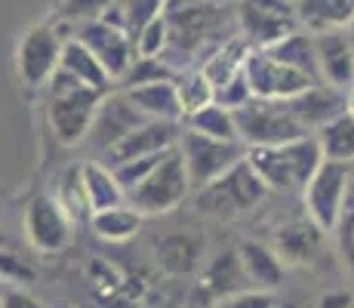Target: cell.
Segmentation results:
<instances>
[{"mask_svg":"<svg viewBox=\"0 0 354 308\" xmlns=\"http://www.w3.org/2000/svg\"><path fill=\"white\" fill-rule=\"evenodd\" d=\"M163 19H167L169 31L163 59L176 71L182 68V56L192 59L201 50L207 56L209 50L225 44L228 37H234L237 28V12H228L225 3H219V0H167Z\"/></svg>","mask_w":354,"mask_h":308,"instance_id":"1","label":"cell"},{"mask_svg":"<svg viewBox=\"0 0 354 308\" xmlns=\"http://www.w3.org/2000/svg\"><path fill=\"white\" fill-rule=\"evenodd\" d=\"M247 163L265 182L268 191H305L311 176L321 170L324 154L317 136H302L287 145L274 148H247Z\"/></svg>","mask_w":354,"mask_h":308,"instance_id":"2","label":"cell"},{"mask_svg":"<svg viewBox=\"0 0 354 308\" xmlns=\"http://www.w3.org/2000/svg\"><path fill=\"white\" fill-rule=\"evenodd\" d=\"M46 90H50V99H46V123H50V133L56 136L62 145H77V142H84L105 96L84 87L80 80H74L62 68L53 74Z\"/></svg>","mask_w":354,"mask_h":308,"instance_id":"3","label":"cell"},{"mask_svg":"<svg viewBox=\"0 0 354 308\" xmlns=\"http://www.w3.org/2000/svg\"><path fill=\"white\" fill-rule=\"evenodd\" d=\"M234 123H237V139H241L243 148H274L308 136V129L292 118L287 102L253 99L234 111Z\"/></svg>","mask_w":354,"mask_h":308,"instance_id":"4","label":"cell"},{"mask_svg":"<svg viewBox=\"0 0 354 308\" xmlns=\"http://www.w3.org/2000/svg\"><path fill=\"white\" fill-rule=\"evenodd\" d=\"M68 34H62L56 22H37L19 37L16 56H12V68L22 87L28 90H40L53 80L62 62V46Z\"/></svg>","mask_w":354,"mask_h":308,"instance_id":"5","label":"cell"},{"mask_svg":"<svg viewBox=\"0 0 354 308\" xmlns=\"http://www.w3.org/2000/svg\"><path fill=\"white\" fill-rule=\"evenodd\" d=\"M265 182L256 176V170L243 157L237 167H231L222 179L209 182L207 188L194 191V207L201 213L219 216V219H234L241 213H250L259 201L265 197Z\"/></svg>","mask_w":354,"mask_h":308,"instance_id":"6","label":"cell"},{"mask_svg":"<svg viewBox=\"0 0 354 308\" xmlns=\"http://www.w3.org/2000/svg\"><path fill=\"white\" fill-rule=\"evenodd\" d=\"M182 161H185V173L188 182H192V194L201 188H207L209 182L222 179L231 167L247 157V148L241 142H222V139H209V136H201L194 129L182 127V136L176 142Z\"/></svg>","mask_w":354,"mask_h":308,"instance_id":"7","label":"cell"},{"mask_svg":"<svg viewBox=\"0 0 354 308\" xmlns=\"http://www.w3.org/2000/svg\"><path fill=\"white\" fill-rule=\"evenodd\" d=\"M188 194H192V182H188V173H185V161H182L179 148H173V154L145 182L129 191L127 201L142 216H160L176 210Z\"/></svg>","mask_w":354,"mask_h":308,"instance_id":"8","label":"cell"},{"mask_svg":"<svg viewBox=\"0 0 354 308\" xmlns=\"http://www.w3.org/2000/svg\"><path fill=\"white\" fill-rule=\"evenodd\" d=\"M234 12L237 31L253 50H271L277 40L299 28L290 0H241Z\"/></svg>","mask_w":354,"mask_h":308,"instance_id":"9","label":"cell"},{"mask_svg":"<svg viewBox=\"0 0 354 308\" xmlns=\"http://www.w3.org/2000/svg\"><path fill=\"white\" fill-rule=\"evenodd\" d=\"M243 78L253 90V99L262 102H290L308 90L311 84H317L308 74L296 71L287 62L271 56L268 50H250L247 62H243Z\"/></svg>","mask_w":354,"mask_h":308,"instance_id":"10","label":"cell"},{"mask_svg":"<svg viewBox=\"0 0 354 308\" xmlns=\"http://www.w3.org/2000/svg\"><path fill=\"white\" fill-rule=\"evenodd\" d=\"M348 167L345 163H333V161H324L321 170L311 176V182L305 185L302 191V201H305V213L308 219L324 231L330 235L336 228L339 216H342V207L348 201Z\"/></svg>","mask_w":354,"mask_h":308,"instance_id":"11","label":"cell"},{"mask_svg":"<svg viewBox=\"0 0 354 308\" xmlns=\"http://www.w3.org/2000/svg\"><path fill=\"white\" fill-rule=\"evenodd\" d=\"M28 244L44 256L62 253L71 241V216L53 194H34L22 216Z\"/></svg>","mask_w":354,"mask_h":308,"instance_id":"12","label":"cell"},{"mask_svg":"<svg viewBox=\"0 0 354 308\" xmlns=\"http://www.w3.org/2000/svg\"><path fill=\"white\" fill-rule=\"evenodd\" d=\"M68 37H77L80 44L90 46V53L102 62V68L111 74L114 84H120V80H124V74L129 71V65H133L136 56H139V53H136L133 37H129L124 28H118V25L105 22V19L77 25V28L68 34Z\"/></svg>","mask_w":354,"mask_h":308,"instance_id":"13","label":"cell"},{"mask_svg":"<svg viewBox=\"0 0 354 308\" xmlns=\"http://www.w3.org/2000/svg\"><path fill=\"white\" fill-rule=\"evenodd\" d=\"M148 118L139 111V108L129 102L127 93H108L102 99L96 118H93V127L86 133V142H90L96 152L108 154L120 139H127L136 127H142Z\"/></svg>","mask_w":354,"mask_h":308,"instance_id":"14","label":"cell"},{"mask_svg":"<svg viewBox=\"0 0 354 308\" xmlns=\"http://www.w3.org/2000/svg\"><path fill=\"white\" fill-rule=\"evenodd\" d=\"M179 136H182L179 120H145L142 127H136L127 139H120L118 145L105 154V163L114 170V167H120V163L139 161V157L169 152V148H176Z\"/></svg>","mask_w":354,"mask_h":308,"instance_id":"15","label":"cell"},{"mask_svg":"<svg viewBox=\"0 0 354 308\" xmlns=\"http://www.w3.org/2000/svg\"><path fill=\"white\" fill-rule=\"evenodd\" d=\"M317 46V80L348 93L354 84V37L351 31L315 34Z\"/></svg>","mask_w":354,"mask_h":308,"instance_id":"16","label":"cell"},{"mask_svg":"<svg viewBox=\"0 0 354 308\" xmlns=\"http://www.w3.org/2000/svg\"><path fill=\"white\" fill-rule=\"evenodd\" d=\"M287 108L305 129H321L336 120L339 114H345V93L317 80L305 93H299L296 99H290Z\"/></svg>","mask_w":354,"mask_h":308,"instance_id":"17","label":"cell"},{"mask_svg":"<svg viewBox=\"0 0 354 308\" xmlns=\"http://www.w3.org/2000/svg\"><path fill=\"white\" fill-rule=\"evenodd\" d=\"M324 250V231L311 222L308 216L287 222L274 231V253L283 259V265H308L321 256Z\"/></svg>","mask_w":354,"mask_h":308,"instance_id":"18","label":"cell"},{"mask_svg":"<svg viewBox=\"0 0 354 308\" xmlns=\"http://www.w3.org/2000/svg\"><path fill=\"white\" fill-rule=\"evenodd\" d=\"M292 10L299 28L311 34L351 31L354 25V0H296Z\"/></svg>","mask_w":354,"mask_h":308,"instance_id":"19","label":"cell"},{"mask_svg":"<svg viewBox=\"0 0 354 308\" xmlns=\"http://www.w3.org/2000/svg\"><path fill=\"white\" fill-rule=\"evenodd\" d=\"M237 253H241V262H243V271H247L250 287L274 293L277 287L283 284L287 265H283V259L274 253V246H265L259 241H243L237 246Z\"/></svg>","mask_w":354,"mask_h":308,"instance_id":"20","label":"cell"},{"mask_svg":"<svg viewBox=\"0 0 354 308\" xmlns=\"http://www.w3.org/2000/svg\"><path fill=\"white\" fill-rule=\"evenodd\" d=\"M59 68L68 71L74 80H80L84 87H90V90H96L102 96L111 93V74L102 68V62L90 53V46L80 44L77 37H68L65 46H62V62H59Z\"/></svg>","mask_w":354,"mask_h":308,"instance_id":"21","label":"cell"},{"mask_svg":"<svg viewBox=\"0 0 354 308\" xmlns=\"http://www.w3.org/2000/svg\"><path fill=\"white\" fill-rule=\"evenodd\" d=\"M203 290L209 296L219 299H228L241 290H250V280H247V271H243V262H241V253L237 250H222L209 259L207 271H203Z\"/></svg>","mask_w":354,"mask_h":308,"instance_id":"22","label":"cell"},{"mask_svg":"<svg viewBox=\"0 0 354 308\" xmlns=\"http://www.w3.org/2000/svg\"><path fill=\"white\" fill-rule=\"evenodd\" d=\"M250 50H253V46H250L241 34H234V37H228L225 44H219L216 50H209L207 56H203V62H197V68L207 74L213 87H222L243 71V62H247Z\"/></svg>","mask_w":354,"mask_h":308,"instance_id":"23","label":"cell"},{"mask_svg":"<svg viewBox=\"0 0 354 308\" xmlns=\"http://www.w3.org/2000/svg\"><path fill=\"white\" fill-rule=\"evenodd\" d=\"M84 173V191H86V203H90V216L99 213V210H111V207H120L127 203V191L124 185L118 182L114 170L108 163H84L80 167Z\"/></svg>","mask_w":354,"mask_h":308,"instance_id":"24","label":"cell"},{"mask_svg":"<svg viewBox=\"0 0 354 308\" xmlns=\"http://www.w3.org/2000/svg\"><path fill=\"white\" fill-rule=\"evenodd\" d=\"M129 96L136 108L148 120H182V105L176 96V80H160V84H145L136 90H120Z\"/></svg>","mask_w":354,"mask_h":308,"instance_id":"25","label":"cell"},{"mask_svg":"<svg viewBox=\"0 0 354 308\" xmlns=\"http://www.w3.org/2000/svg\"><path fill=\"white\" fill-rule=\"evenodd\" d=\"M154 256H158V265L167 275H188V271L197 269V259H201V241H194L192 235H173L160 237L158 246H154Z\"/></svg>","mask_w":354,"mask_h":308,"instance_id":"26","label":"cell"},{"mask_svg":"<svg viewBox=\"0 0 354 308\" xmlns=\"http://www.w3.org/2000/svg\"><path fill=\"white\" fill-rule=\"evenodd\" d=\"M93 231L102 237V241H111V244H124L129 237L139 235L142 228V213L133 207V203H120V207L111 210H99V213L90 216Z\"/></svg>","mask_w":354,"mask_h":308,"instance_id":"27","label":"cell"},{"mask_svg":"<svg viewBox=\"0 0 354 308\" xmlns=\"http://www.w3.org/2000/svg\"><path fill=\"white\" fill-rule=\"evenodd\" d=\"M268 53L271 56H277L281 62H287V65L296 68V71L308 74L311 80H317V46H315V34L311 31L296 28L283 40H277Z\"/></svg>","mask_w":354,"mask_h":308,"instance_id":"28","label":"cell"},{"mask_svg":"<svg viewBox=\"0 0 354 308\" xmlns=\"http://www.w3.org/2000/svg\"><path fill=\"white\" fill-rule=\"evenodd\" d=\"M317 145H321L324 161L351 167L354 163V118L351 114L348 111L339 114L333 123L317 129Z\"/></svg>","mask_w":354,"mask_h":308,"instance_id":"29","label":"cell"},{"mask_svg":"<svg viewBox=\"0 0 354 308\" xmlns=\"http://www.w3.org/2000/svg\"><path fill=\"white\" fill-rule=\"evenodd\" d=\"M176 96H179V105H182V120H185L194 111L207 108L209 102H216V87L209 84V78L201 68H182L176 74Z\"/></svg>","mask_w":354,"mask_h":308,"instance_id":"30","label":"cell"},{"mask_svg":"<svg viewBox=\"0 0 354 308\" xmlns=\"http://www.w3.org/2000/svg\"><path fill=\"white\" fill-rule=\"evenodd\" d=\"M167 6V0H118V3L108 10L105 22L124 28L129 37H136L142 28H145L151 19H158Z\"/></svg>","mask_w":354,"mask_h":308,"instance_id":"31","label":"cell"},{"mask_svg":"<svg viewBox=\"0 0 354 308\" xmlns=\"http://www.w3.org/2000/svg\"><path fill=\"white\" fill-rule=\"evenodd\" d=\"M185 127L194 129L201 136L209 139H222V142H241L237 139V123H234V111H228L219 102H209L207 108L194 111L192 118H185Z\"/></svg>","mask_w":354,"mask_h":308,"instance_id":"32","label":"cell"},{"mask_svg":"<svg viewBox=\"0 0 354 308\" xmlns=\"http://www.w3.org/2000/svg\"><path fill=\"white\" fill-rule=\"evenodd\" d=\"M176 68L169 65L163 56H136V62L129 65V71L120 80V90H136L145 84H160V80H176Z\"/></svg>","mask_w":354,"mask_h":308,"instance_id":"33","label":"cell"},{"mask_svg":"<svg viewBox=\"0 0 354 308\" xmlns=\"http://www.w3.org/2000/svg\"><path fill=\"white\" fill-rule=\"evenodd\" d=\"M118 3V0H59L56 12H53V22H62L68 28H77L84 22H96V19H105L108 10Z\"/></svg>","mask_w":354,"mask_h":308,"instance_id":"34","label":"cell"},{"mask_svg":"<svg viewBox=\"0 0 354 308\" xmlns=\"http://www.w3.org/2000/svg\"><path fill=\"white\" fill-rule=\"evenodd\" d=\"M333 244H336V256L339 262L348 269V275H354V194H348L342 207V216H339L336 228L330 231Z\"/></svg>","mask_w":354,"mask_h":308,"instance_id":"35","label":"cell"},{"mask_svg":"<svg viewBox=\"0 0 354 308\" xmlns=\"http://www.w3.org/2000/svg\"><path fill=\"white\" fill-rule=\"evenodd\" d=\"M133 44H136V53H139V56H163V53H167L169 31H167V19H163V12L158 19H151L145 28L136 34Z\"/></svg>","mask_w":354,"mask_h":308,"instance_id":"36","label":"cell"},{"mask_svg":"<svg viewBox=\"0 0 354 308\" xmlns=\"http://www.w3.org/2000/svg\"><path fill=\"white\" fill-rule=\"evenodd\" d=\"M0 278L10 280L12 287L34 284V280H37V269H34L25 256H19L16 250L3 246V250H0Z\"/></svg>","mask_w":354,"mask_h":308,"instance_id":"37","label":"cell"},{"mask_svg":"<svg viewBox=\"0 0 354 308\" xmlns=\"http://www.w3.org/2000/svg\"><path fill=\"white\" fill-rule=\"evenodd\" d=\"M59 203L68 210V216H77V213H90V203H86V191H84V173L80 167H74L71 173L65 176V185H62V197Z\"/></svg>","mask_w":354,"mask_h":308,"instance_id":"38","label":"cell"},{"mask_svg":"<svg viewBox=\"0 0 354 308\" xmlns=\"http://www.w3.org/2000/svg\"><path fill=\"white\" fill-rule=\"evenodd\" d=\"M216 102H219V105H225L228 111H237V108H243L247 102H253V90H250L243 71L237 74L234 80H228V84L216 87Z\"/></svg>","mask_w":354,"mask_h":308,"instance_id":"39","label":"cell"},{"mask_svg":"<svg viewBox=\"0 0 354 308\" xmlns=\"http://www.w3.org/2000/svg\"><path fill=\"white\" fill-rule=\"evenodd\" d=\"M213 308H277V299L265 290H241L228 299H219Z\"/></svg>","mask_w":354,"mask_h":308,"instance_id":"40","label":"cell"},{"mask_svg":"<svg viewBox=\"0 0 354 308\" xmlns=\"http://www.w3.org/2000/svg\"><path fill=\"white\" fill-rule=\"evenodd\" d=\"M0 308H46L40 299H34L31 293L19 290V287H10V290L0 293Z\"/></svg>","mask_w":354,"mask_h":308,"instance_id":"41","label":"cell"},{"mask_svg":"<svg viewBox=\"0 0 354 308\" xmlns=\"http://www.w3.org/2000/svg\"><path fill=\"white\" fill-rule=\"evenodd\" d=\"M315 308H354V296L348 290H330L317 299Z\"/></svg>","mask_w":354,"mask_h":308,"instance_id":"42","label":"cell"},{"mask_svg":"<svg viewBox=\"0 0 354 308\" xmlns=\"http://www.w3.org/2000/svg\"><path fill=\"white\" fill-rule=\"evenodd\" d=\"M345 111L354 118V84L348 87V93H345Z\"/></svg>","mask_w":354,"mask_h":308,"instance_id":"43","label":"cell"},{"mask_svg":"<svg viewBox=\"0 0 354 308\" xmlns=\"http://www.w3.org/2000/svg\"><path fill=\"white\" fill-rule=\"evenodd\" d=\"M277 308H302L299 302H277Z\"/></svg>","mask_w":354,"mask_h":308,"instance_id":"44","label":"cell"},{"mask_svg":"<svg viewBox=\"0 0 354 308\" xmlns=\"http://www.w3.org/2000/svg\"><path fill=\"white\" fill-rule=\"evenodd\" d=\"M6 246V235H3V228H0V250Z\"/></svg>","mask_w":354,"mask_h":308,"instance_id":"45","label":"cell"},{"mask_svg":"<svg viewBox=\"0 0 354 308\" xmlns=\"http://www.w3.org/2000/svg\"><path fill=\"white\" fill-rule=\"evenodd\" d=\"M351 37H354V25H351Z\"/></svg>","mask_w":354,"mask_h":308,"instance_id":"46","label":"cell"},{"mask_svg":"<svg viewBox=\"0 0 354 308\" xmlns=\"http://www.w3.org/2000/svg\"><path fill=\"white\" fill-rule=\"evenodd\" d=\"M290 3H296V0H290Z\"/></svg>","mask_w":354,"mask_h":308,"instance_id":"47","label":"cell"},{"mask_svg":"<svg viewBox=\"0 0 354 308\" xmlns=\"http://www.w3.org/2000/svg\"><path fill=\"white\" fill-rule=\"evenodd\" d=\"M219 3H225V0H219Z\"/></svg>","mask_w":354,"mask_h":308,"instance_id":"48","label":"cell"}]
</instances>
